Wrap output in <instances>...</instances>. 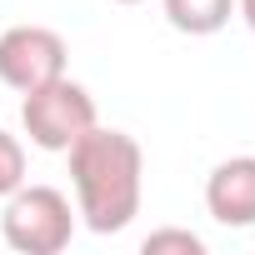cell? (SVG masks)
Returning <instances> with one entry per match:
<instances>
[{"mask_svg": "<svg viewBox=\"0 0 255 255\" xmlns=\"http://www.w3.org/2000/svg\"><path fill=\"white\" fill-rule=\"evenodd\" d=\"M70 160V190H75V215L95 235H115L140 215L145 200V150L135 135L90 125V130L65 150Z\"/></svg>", "mask_w": 255, "mask_h": 255, "instance_id": "obj_1", "label": "cell"}, {"mask_svg": "<svg viewBox=\"0 0 255 255\" xmlns=\"http://www.w3.org/2000/svg\"><path fill=\"white\" fill-rule=\"evenodd\" d=\"M95 95L70 80V75H55L35 90L20 95V125H25V135L35 150H50V155H65L90 125H95Z\"/></svg>", "mask_w": 255, "mask_h": 255, "instance_id": "obj_2", "label": "cell"}, {"mask_svg": "<svg viewBox=\"0 0 255 255\" xmlns=\"http://www.w3.org/2000/svg\"><path fill=\"white\" fill-rule=\"evenodd\" d=\"M0 235L20 255H60L75 235V205L55 185H20L5 195V215H0Z\"/></svg>", "mask_w": 255, "mask_h": 255, "instance_id": "obj_3", "label": "cell"}, {"mask_svg": "<svg viewBox=\"0 0 255 255\" xmlns=\"http://www.w3.org/2000/svg\"><path fill=\"white\" fill-rule=\"evenodd\" d=\"M65 40L50 25H10L0 35V80H5L15 95L65 75Z\"/></svg>", "mask_w": 255, "mask_h": 255, "instance_id": "obj_4", "label": "cell"}, {"mask_svg": "<svg viewBox=\"0 0 255 255\" xmlns=\"http://www.w3.org/2000/svg\"><path fill=\"white\" fill-rule=\"evenodd\" d=\"M205 210L225 230L255 225V155H230L205 175Z\"/></svg>", "mask_w": 255, "mask_h": 255, "instance_id": "obj_5", "label": "cell"}, {"mask_svg": "<svg viewBox=\"0 0 255 255\" xmlns=\"http://www.w3.org/2000/svg\"><path fill=\"white\" fill-rule=\"evenodd\" d=\"M160 5H165L170 30L180 35H215L235 15V0H160Z\"/></svg>", "mask_w": 255, "mask_h": 255, "instance_id": "obj_6", "label": "cell"}, {"mask_svg": "<svg viewBox=\"0 0 255 255\" xmlns=\"http://www.w3.org/2000/svg\"><path fill=\"white\" fill-rule=\"evenodd\" d=\"M25 180H30V175H25V145H20V135L0 130V200L15 195Z\"/></svg>", "mask_w": 255, "mask_h": 255, "instance_id": "obj_7", "label": "cell"}, {"mask_svg": "<svg viewBox=\"0 0 255 255\" xmlns=\"http://www.w3.org/2000/svg\"><path fill=\"white\" fill-rule=\"evenodd\" d=\"M140 250H145V255H205V240H200L195 230H175V225H165V230H150Z\"/></svg>", "mask_w": 255, "mask_h": 255, "instance_id": "obj_8", "label": "cell"}, {"mask_svg": "<svg viewBox=\"0 0 255 255\" xmlns=\"http://www.w3.org/2000/svg\"><path fill=\"white\" fill-rule=\"evenodd\" d=\"M235 15H240V20L255 30V0H235Z\"/></svg>", "mask_w": 255, "mask_h": 255, "instance_id": "obj_9", "label": "cell"}, {"mask_svg": "<svg viewBox=\"0 0 255 255\" xmlns=\"http://www.w3.org/2000/svg\"><path fill=\"white\" fill-rule=\"evenodd\" d=\"M115 5H145V0H115Z\"/></svg>", "mask_w": 255, "mask_h": 255, "instance_id": "obj_10", "label": "cell"}]
</instances>
